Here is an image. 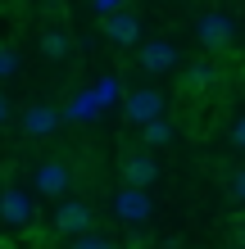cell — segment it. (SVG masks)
Here are the masks:
<instances>
[{"mask_svg": "<svg viewBox=\"0 0 245 249\" xmlns=\"http://www.w3.org/2000/svg\"><path fill=\"white\" fill-rule=\"evenodd\" d=\"M195 36L205 41L209 50H227L232 36H236V27H232L227 14H200V18H195Z\"/></svg>", "mask_w": 245, "mask_h": 249, "instance_id": "cell-3", "label": "cell"}, {"mask_svg": "<svg viewBox=\"0 0 245 249\" xmlns=\"http://www.w3.org/2000/svg\"><path fill=\"white\" fill-rule=\"evenodd\" d=\"M232 195L245 204V168H236V172H232Z\"/></svg>", "mask_w": 245, "mask_h": 249, "instance_id": "cell-17", "label": "cell"}, {"mask_svg": "<svg viewBox=\"0 0 245 249\" xmlns=\"http://www.w3.org/2000/svg\"><path fill=\"white\" fill-rule=\"evenodd\" d=\"M113 213H118L123 222H132V227L150 222L154 204H150V195H146V186H123L118 195H113Z\"/></svg>", "mask_w": 245, "mask_h": 249, "instance_id": "cell-1", "label": "cell"}, {"mask_svg": "<svg viewBox=\"0 0 245 249\" xmlns=\"http://www.w3.org/2000/svg\"><path fill=\"white\" fill-rule=\"evenodd\" d=\"M141 127H146V141L150 145H168L172 141V123L164 118V113H159V118H150V123H141Z\"/></svg>", "mask_w": 245, "mask_h": 249, "instance_id": "cell-12", "label": "cell"}, {"mask_svg": "<svg viewBox=\"0 0 245 249\" xmlns=\"http://www.w3.org/2000/svg\"><path fill=\"white\" fill-rule=\"evenodd\" d=\"M154 177H159V163H154V154H127L123 159V181L127 186H150Z\"/></svg>", "mask_w": 245, "mask_h": 249, "instance_id": "cell-10", "label": "cell"}, {"mask_svg": "<svg viewBox=\"0 0 245 249\" xmlns=\"http://www.w3.org/2000/svg\"><path fill=\"white\" fill-rule=\"evenodd\" d=\"M14 72H19V54H14L9 46H0V82H9Z\"/></svg>", "mask_w": 245, "mask_h": 249, "instance_id": "cell-15", "label": "cell"}, {"mask_svg": "<svg viewBox=\"0 0 245 249\" xmlns=\"http://www.w3.org/2000/svg\"><path fill=\"white\" fill-rule=\"evenodd\" d=\"M123 109H127V118L141 127V123H150V118L164 113V95L159 91H132V95L123 100Z\"/></svg>", "mask_w": 245, "mask_h": 249, "instance_id": "cell-8", "label": "cell"}, {"mask_svg": "<svg viewBox=\"0 0 245 249\" xmlns=\"http://www.w3.org/2000/svg\"><path fill=\"white\" fill-rule=\"evenodd\" d=\"M127 0H91V9H95V18H105V14H113V9H123Z\"/></svg>", "mask_w": 245, "mask_h": 249, "instance_id": "cell-16", "label": "cell"}, {"mask_svg": "<svg viewBox=\"0 0 245 249\" xmlns=\"http://www.w3.org/2000/svg\"><path fill=\"white\" fill-rule=\"evenodd\" d=\"M91 222H95V213L82 199H59L55 204V231L59 236H82V231H91Z\"/></svg>", "mask_w": 245, "mask_h": 249, "instance_id": "cell-2", "label": "cell"}, {"mask_svg": "<svg viewBox=\"0 0 245 249\" xmlns=\"http://www.w3.org/2000/svg\"><path fill=\"white\" fill-rule=\"evenodd\" d=\"M105 36L113 41V46H136L141 41V18L132 9H113V14H105Z\"/></svg>", "mask_w": 245, "mask_h": 249, "instance_id": "cell-6", "label": "cell"}, {"mask_svg": "<svg viewBox=\"0 0 245 249\" xmlns=\"http://www.w3.org/2000/svg\"><path fill=\"white\" fill-rule=\"evenodd\" d=\"M0 217H5L9 227H32V217H37V204L27 199V190L9 186L5 195H0Z\"/></svg>", "mask_w": 245, "mask_h": 249, "instance_id": "cell-7", "label": "cell"}, {"mask_svg": "<svg viewBox=\"0 0 245 249\" xmlns=\"http://www.w3.org/2000/svg\"><path fill=\"white\" fill-rule=\"evenodd\" d=\"M5 123H9V100L0 95V127H5Z\"/></svg>", "mask_w": 245, "mask_h": 249, "instance_id": "cell-19", "label": "cell"}, {"mask_svg": "<svg viewBox=\"0 0 245 249\" xmlns=\"http://www.w3.org/2000/svg\"><path fill=\"white\" fill-rule=\"evenodd\" d=\"M241 245H245V231H241Z\"/></svg>", "mask_w": 245, "mask_h": 249, "instance_id": "cell-20", "label": "cell"}, {"mask_svg": "<svg viewBox=\"0 0 245 249\" xmlns=\"http://www.w3.org/2000/svg\"><path fill=\"white\" fill-rule=\"evenodd\" d=\"M73 186V168L59 163V159H46V163L37 168V190L46 199H64V190Z\"/></svg>", "mask_w": 245, "mask_h": 249, "instance_id": "cell-4", "label": "cell"}, {"mask_svg": "<svg viewBox=\"0 0 245 249\" xmlns=\"http://www.w3.org/2000/svg\"><path fill=\"white\" fill-rule=\"evenodd\" d=\"M177 64H182V50L172 46V41H164V36L141 41V68H146V72H168Z\"/></svg>", "mask_w": 245, "mask_h": 249, "instance_id": "cell-5", "label": "cell"}, {"mask_svg": "<svg viewBox=\"0 0 245 249\" xmlns=\"http://www.w3.org/2000/svg\"><path fill=\"white\" fill-rule=\"evenodd\" d=\"M41 54H46V59H68V54H73V41L64 32H46L41 36Z\"/></svg>", "mask_w": 245, "mask_h": 249, "instance_id": "cell-11", "label": "cell"}, {"mask_svg": "<svg viewBox=\"0 0 245 249\" xmlns=\"http://www.w3.org/2000/svg\"><path fill=\"white\" fill-rule=\"evenodd\" d=\"M232 145H236V150H245V118L232 123Z\"/></svg>", "mask_w": 245, "mask_h": 249, "instance_id": "cell-18", "label": "cell"}, {"mask_svg": "<svg viewBox=\"0 0 245 249\" xmlns=\"http://www.w3.org/2000/svg\"><path fill=\"white\" fill-rule=\"evenodd\" d=\"M23 131H27V136H37V141L55 136V131H59V109H50V105L23 109Z\"/></svg>", "mask_w": 245, "mask_h": 249, "instance_id": "cell-9", "label": "cell"}, {"mask_svg": "<svg viewBox=\"0 0 245 249\" xmlns=\"http://www.w3.org/2000/svg\"><path fill=\"white\" fill-rule=\"evenodd\" d=\"M73 249H113L109 236H91V231H82V236H73Z\"/></svg>", "mask_w": 245, "mask_h": 249, "instance_id": "cell-14", "label": "cell"}, {"mask_svg": "<svg viewBox=\"0 0 245 249\" xmlns=\"http://www.w3.org/2000/svg\"><path fill=\"white\" fill-rule=\"evenodd\" d=\"M186 77H191V86H213V82H218V68L200 59V64H191V72H186Z\"/></svg>", "mask_w": 245, "mask_h": 249, "instance_id": "cell-13", "label": "cell"}]
</instances>
